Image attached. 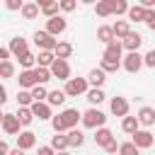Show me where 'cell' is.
<instances>
[{"label":"cell","mask_w":155,"mask_h":155,"mask_svg":"<svg viewBox=\"0 0 155 155\" xmlns=\"http://www.w3.org/2000/svg\"><path fill=\"white\" fill-rule=\"evenodd\" d=\"M114 34H116V39H126V36L131 34V27H128V22L119 19V22L114 24Z\"/></svg>","instance_id":"f546056e"},{"label":"cell","mask_w":155,"mask_h":155,"mask_svg":"<svg viewBox=\"0 0 155 155\" xmlns=\"http://www.w3.org/2000/svg\"><path fill=\"white\" fill-rule=\"evenodd\" d=\"M10 53H12V51H10V46L0 48V61H7V58H10Z\"/></svg>","instance_id":"bcb514c9"},{"label":"cell","mask_w":155,"mask_h":155,"mask_svg":"<svg viewBox=\"0 0 155 155\" xmlns=\"http://www.w3.org/2000/svg\"><path fill=\"white\" fill-rule=\"evenodd\" d=\"M36 2H39V5L44 7V5H48V2H53V0H36Z\"/></svg>","instance_id":"816d5d0a"},{"label":"cell","mask_w":155,"mask_h":155,"mask_svg":"<svg viewBox=\"0 0 155 155\" xmlns=\"http://www.w3.org/2000/svg\"><path fill=\"white\" fill-rule=\"evenodd\" d=\"M39 10H41V5H39V2H27V5L22 7V17H24V19H36Z\"/></svg>","instance_id":"cb8c5ba5"},{"label":"cell","mask_w":155,"mask_h":155,"mask_svg":"<svg viewBox=\"0 0 155 155\" xmlns=\"http://www.w3.org/2000/svg\"><path fill=\"white\" fill-rule=\"evenodd\" d=\"M19 58V65L22 68H34V63H36V56L31 53V51H27V53H22V56H17Z\"/></svg>","instance_id":"e575fe53"},{"label":"cell","mask_w":155,"mask_h":155,"mask_svg":"<svg viewBox=\"0 0 155 155\" xmlns=\"http://www.w3.org/2000/svg\"><path fill=\"white\" fill-rule=\"evenodd\" d=\"M97 39H99L104 46H107L109 41H114V39H116V34H114V27H107V24H104V27H99V29H97Z\"/></svg>","instance_id":"ffe728a7"},{"label":"cell","mask_w":155,"mask_h":155,"mask_svg":"<svg viewBox=\"0 0 155 155\" xmlns=\"http://www.w3.org/2000/svg\"><path fill=\"white\" fill-rule=\"evenodd\" d=\"M111 114L114 116H128V102L124 99V97H114L111 99Z\"/></svg>","instance_id":"7c38bea8"},{"label":"cell","mask_w":155,"mask_h":155,"mask_svg":"<svg viewBox=\"0 0 155 155\" xmlns=\"http://www.w3.org/2000/svg\"><path fill=\"white\" fill-rule=\"evenodd\" d=\"M31 94H34V102H44V99H48V90H46L44 85H34V87H31Z\"/></svg>","instance_id":"d590c367"},{"label":"cell","mask_w":155,"mask_h":155,"mask_svg":"<svg viewBox=\"0 0 155 155\" xmlns=\"http://www.w3.org/2000/svg\"><path fill=\"white\" fill-rule=\"evenodd\" d=\"M51 145H53V150H65V148H70L68 133H65V136H63V133H56V136L51 138Z\"/></svg>","instance_id":"f1b7e54d"},{"label":"cell","mask_w":155,"mask_h":155,"mask_svg":"<svg viewBox=\"0 0 155 155\" xmlns=\"http://www.w3.org/2000/svg\"><path fill=\"white\" fill-rule=\"evenodd\" d=\"M65 97H68L65 90H53V92H48V99H46V102H48L51 107H61V104L65 102Z\"/></svg>","instance_id":"484cf974"},{"label":"cell","mask_w":155,"mask_h":155,"mask_svg":"<svg viewBox=\"0 0 155 155\" xmlns=\"http://www.w3.org/2000/svg\"><path fill=\"white\" fill-rule=\"evenodd\" d=\"M80 2H85V5H92V2H99V0H80Z\"/></svg>","instance_id":"f5cc1de1"},{"label":"cell","mask_w":155,"mask_h":155,"mask_svg":"<svg viewBox=\"0 0 155 155\" xmlns=\"http://www.w3.org/2000/svg\"><path fill=\"white\" fill-rule=\"evenodd\" d=\"M65 29H68V22H65L61 15H56V17H48V19H46V31H51L53 36L63 34Z\"/></svg>","instance_id":"9c48e42d"},{"label":"cell","mask_w":155,"mask_h":155,"mask_svg":"<svg viewBox=\"0 0 155 155\" xmlns=\"http://www.w3.org/2000/svg\"><path fill=\"white\" fill-rule=\"evenodd\" d=\"M39 155H56V150H53V145H41Z\"/></svg>","instance_id":"f6af8a7d"},{"label":"cell","mask_w":155,"mask_h":155,"mask_svg":"<svg viewBox=\"0 0 155 155\" xmlns=\"http://www.w3.org/2000/svg\"><path fill=\"white\" fill-rule=\"evenodd\" d=\"M104 150H107V153H116V150H119V145H116V140H111L109 145H104Z\"/></svg>","instance_id":"7dc6e473"},{"label":"cell","mask_w":155,"mask_h":155,"mask_svg":"<svg viewBox=\"0 0 155 155\" xmlns=\"http://www.w3.org/2000/svg\"><path fill=\"white\" fill-rule=\"evenodd\" d=\"M17 102H19V107H31L34 104V94L27 92V90H19L17 92Z\"/></svg>","instance_id":"836d02e7"},{"label":"cell","mask_w":155,"mask_h":155,"mask_svg":"<svg viewBox=\"0 0 155 155\" xmlns=\"http://www.w3.org/2000/svg\"><path fill=\"white\" fill-rule=\"evenodd\" d=\"M143 7H155V0H140Z\"/></svg>","instance_id":"681fc988"},{"label":"cell","mask_w":155,"mask_h":155,"mask_svg":"<svg viewBox=\"0 0 155 155\" xmlns=\"http://www.w3.org/2000/svg\"><path fill=\"white\" fill-rule=\"evenodd\" d=\"M34 85H39V78H36V70L34 68H24L22 73H19V87H34Z\"/></svg>","instance_id":"30bf717a"},{"label":"cell","mask_w":155,"mask_h":155,"mask_svg":"<svg viewBox=\"0 0 155 155\" xmlns=\"http://www.w3.org/2000/svg\"><path fill=\"white\" fill-rule=\"evenodd\" d=\"M19 126H22V121H19L17 114H2V131L7 136H17L19 133Z\"/></svg>","instance_id":"8992f818"},{"label":"cell","mask_w":155,"mask_h":155,"mask_svg":"<svg viewBox=\"0 0 155 155\" xmlns=\"http://www.w3.org/2000/svg\"><path fill=\"white\" fill-rule=\"evenodd\" d=\"M58 10H61V2H56V0H53V2H48V5H44V7H41V12H44V15H46V17H56V15H58Z\"/></svg>","instance_id":"74e56055"},{"label":"cell","mask_w":155,"mask_h":155,"mask_svg":"<svg viewBox=\"0 0 155 155\" xmlns=\"http://www.w3.org/2000/svg\"><path fill=\"white\" fill-rule=\"evenodd\" d=\"M87 80H90V85H92V87H102V85H104V80H107V75H104V70H102V68H94V70H90Z\"/></svg>","instance_id":"7402d4cb"},{"label":"cell","mask_w":155,"mask_h":155,"mask_svg":"<svg viewBox=\"0 0 155 155\" xmlns=\"http://www.w3.org/2000/svg\"><path fill=\"white\" fill-rule=\"evenodd\" d=\"M128 12V2L126 0H114V15H124Z\"/></svg>","instance_id":"ab89813d"},{"label":"cell","mask_w":155,"mask_h":155,"mask_svg":"<svg viewBox=\"0 0 155 155\" xmlns=\"http://www.w3.org/2000/svg\"><path fill=\"white\" fill-rule=\"evenodd\" d=\"M104 124H107L104 111H99V109H94V107L82 114V126H85V128H99V126H104Z\"/></svg>","instance_id":"7a4b0ae2"},{"label":"cell","mask_w":155,"mask_h":155,"mask_svg":"<svg viewBox=\"0 0 155 155\" xmlns=\"http://www.w3.org/2000/svg\"><path fill=\"white\" fill-rule=\"evenodd\" d=\"M15 75V65L10 63V61H0V78H12Z\"/></svg>","instance_id":"8d00e7d4"},{"label":"cell","mask_w":155,"mask_h":155,"mask_svg":"<svg viewBox=\"0 0 155 155\" xmlns=\"http://www.w3.org/2000/svg\"><path fill=\"white\" fill-rule=\"evenodd\" d=\"M5 7H7V10H22L24 2H22V0H5Z\"/></svg>","instance_id":"b9f144b4"},{"label":"cell","mask_w":155,"mask_h":155,"mask_svg":"<svg viewBox=\"0 0 155 155\" xmlns=\"http://www.w3.org/2000/svg\"><path fill=\"white\" fill-rule=\"evenodd\" d=\"M145 24L155 31V10H148V17H145Z\"/></svg>","instance_id":"ee69618b"},{"label":"cell","mask_w":155,"mask_h":155,"mask_svg":"<svg viewBox=\"0 0 155 155\" xmlns=\"http://www.w3.org/2000/svg\"><path fill=\"white\" fill-rule=\"evenodd\" d=\"M133 143H136L138 148H150V145L155 143V138H153L150 131H136V133H133Z\"/></svg>","instance_id":"5bb4252c"},{"label":"cell","mask_w":155,"mask_h":155,"mask_svg":"<svg viewBox=\"0 0 155 155\" xmlns=\"http://www.w3.org/2000/svg\"><path fill=\"white\" fill-rule=\"evenodd\" d=\"M56 155H70V153H65V150H56Z\"/></svg>","instance_id":"db71d44e"},{"label":"cell","mask_w":155,"mask_h":155,"mask_svg":"<svg viewBox=\"0 0 155 155\" xmlns=\"http://www.w3.org/2000/svg\"><path fill=\"white\" fill-rule=\"evenodd\" d=\"M7 155H24V150H22V148H19V145H17V148H15V150H10V153H7Z\"/></svg>","instance_id":"f907efd6"},{"label":"cell","mask_w":155,"mask_h":155,"mask_svg":"<svg viewBox=\"0 0 155 155\" xmlns=\"http://www.w3.org/2000/svg\"><path fill=\"white\" fill-rule=\"evenodd\" d=\"M143 58H145V65H148V68H155V48H153V51H148Z\"/></svg>","instance_id":"7bdbcfd3"},{"label":"cell","mask_w":155,"mask_h":155,"mask_svg":"<svg viewBox=\"0 0 155 155\" xmlns=\"http://www.w3.org/2000/svg\"><path fill=\"white\" fill-rule=\"evenodd\" d=\"M87 102H90V104H99V102H104V92H102V87H92V90H87Z\"/></svg>","instance_id":"4dcf8cb0"},{"label":"cell","mask_w":155,"mask_h":155,"mask_svg":"<svg viewBox=\"0 0 155 155\" xmlns=\"http://www.w3.org/2000/svg\"><path fill=\"white\" fill-rule=\"evenodd\" d=\"M119 65H121V63H114V61H107V58H102V63H99V68H102L104 73H116Z\"/></svg>","instance_id":"f35d334b"},{"label":"cell","mask_w":155,"mask_h":155,"mask_svg":"<svg viewBox=\"0 0 155 155\" xmlns=\"http://www.w3.org/2000/svg\"><path fill=\"white\" fill-rule=\"evenodd\" d=\"M143 65H145V58H143L138 51H128V53H126V58H124V68H126L131 75H133V73H138Z\"/></svg>","instance_id":"277c9868"},{"label":"cell","mask_w":155,"mask_h":155,"mask_svg":"<svg viewBox=\"0 0 155 155\" xmlns=\"http://www.w3.org/2000/svg\"><path fill=\"white\" fill-rule=\"evenodd\" d=\"M94 12H97V17H109V15H114V0H99L97 7H94Z\"/></svg>","instance_id":"d6986e66"},{"label":"cell","mask_w":155,"mask_h":155,"mask_svg":"<svg viewBox=\"0 0 155 155\" xmlns=\"http://www.w3.org/2000/svg\"><path fill=\"white\" fill-rule=\"evenodd\" d=\"M138 126H140L138 116H124V119H121V128H124L126 133H131V136L138 131Z\"/></svg>","instance_id":"603a6c76"},{"label":"cell","mask_w":155,"mask_h":155,"mask_svg":"<svg viewBox=\"0 0 155 155\" xmlns=\"http://www.w3.org/2000/svg\"><path fill=\"white\" fill-rule=\"evenodd\" d=\"M111 140H114V133H111L109 128H104V126H99V128H97V133H94V143L104 148V145H109Z\"/></svg>","instance_id":"2e32d148"},{"label":"cell","mask_w":155,"mask_h":155,"mask_svg":"<svg viewBox=\"0 0 155 155\" xmlns=\"http://www.w3.org/2000/svg\"><path fill=\"white\" fill-rule=\"evenodd\" d=\"M121 48H124V44L114 39V41H109V44L104 46V56H102V58L114 61V63H121Z\"/></svg>","instance_id":"52a82bcc"},{"label":"cell","mask_w":155,"mask_h":155,"mask_svg":"<svg viewBox=\"0 0 155 155\" xmlns=\"http://www.w3.org/2000/svg\"><path fill=\"white\" fill-rule=\"evenodd\" d=\"M51 73L58 80H70V65H68V61L65 58H56L53 65H51Z\"/></svg>","instance_id":"ba28073f"},{"label":"cell","mask_w":155,"mask_h":155,"mask_svg":"<svg viewBox=\"0 0 155 155\" xmlns=\"http://www.w3.org/2000/svg\"><path fill=\"white\" fill-rule=\"evenodd\" d=\"M148 10H150V7L133 5V7H128V19H133V22H145V17H148Z\"/></svg>","instance_id":"e0dca14e"},{"label":"cell","mask_w":155,"mask_h":155,"mask_svg":"<svg viewBox=\"0 0 155 155\" xmlns=\"http://www.w3.org/2000/svg\"><path fill=\"white\" fill-rule=\"evenodd\" d=\"M31 111H34V116H39L41 121L53 119V116H51V104H48V102H34V104H31Z\"/></svg>","instance_id":"4fadbf2b"},{"label":"cell","mask_w":155,"mask_h":155,"mask_svg":"<svg viewBox=\"0 0 155 155\" xmlns=\"http://www.w3.org/2000/svg\"><path fill=\"white\" fill-rule=\"evenodd\" d=\"M34 44H36L41 51H53V48L58 46V41L53 39L51 31H36V34H34Z\"/></svg>","instance_id":"5b68a950"},{"label":"cell","mask_w":155,"mask_h":155,"mask_svg":"<svg viewBox=\"0 0 155 155\" xmlns=\"http://www.w3.org/2000/svg\"><path fill=\"white\" fill-rule=\"evenodd\" d=\"M58 2H61V10H63V12H73V10L78 7L75 0H58Z\"/></svg>","instance_id":"60d3db41"},{"label":"cell","mask_w":155,"mask_h":155,"mask_svg":"<svg viewBox=\"0 0 155 155\" xmlns=\"http://www.w3.org/2000/svg\"><path fill=\"white\" fill-rule=\"evenodd\" d=\"M7 153H10V148H7V143L2 140V143H0V155H7Z\"/></svg>","instance_id":"c3c4849f"},{"label":"cell","mask_w":155,"mask_h":155,"mask_svg":"<svg viewBox=\"0 0 155 155\" xmlns=\"http://www.w3.org/2000/svg\"><path fill=\"white\" fill-rule=\"evenodd\" d=\"M17 116H19V121H22V126H29L31 119H34V111H31V107H19Z\"/></svg>","instance_id":"1f68e13d"},{"label":"cell","mask_w":155,"mask_h":155,"mask_svg":"<svg viewBox=\"0 0 155 155\" xmlns=\"http://www.w3.org/2000/svg\"><path fill=\"white\" fill-rule=\"evenodd\" d=\"M87 85H90L87 78H70V80H65V94L68 97L87 94Z\"/></svg>","instance_id":"3957f363"},{"label":"cell","mask_w":155,"mask_h":155,"mask_svg":"<svg viewBox=\"0 0 155 155\" xmlns=\"http://www.w3.org/2000/svg\"><path fill=\"white\" fill-rule=\"evenodd\" d=\"M53 61H56V53H53V51H41V53L36 56V63L44 65V68H51Z\"/></svg>","instance_id":"83f0119b"},{"label":"cell","mask_w":155,"mask_h":155,"mask_svg":"<svg viewBox=\"0 0 155 155\" xmlns=\"http://www.w3.org/2000/svg\"><path fill=\"white\" fill-rule=\"evenodd\" d=\"M138 121H140L143 126H153V124H155V109H153V107H143V109L138 111Z\"/></svg>","instance_id":"ac0fdd59"},{"label":"cell","mask_w":155,"mask_h":155,"mask_svg":"<svg viewBox=\"0 0 155 155\" xmlns=\"http://www.w3.org/2000/svg\"><path fill=\"white\" fill-rule=\"evenodd\" d=\"M17 145H19L22 150L34 148V145H36V133H31V131H22V133L17 136Z\"/></svg>","instance_id":"9a60e30c"},{"label":"cell","mask_w":155,"mask_h":155,"mask_svg":"<svg viewBox=\"0 0 155 155\" xmlns=\"http://www.w3.org/2000/svg\"><path fill=\"white\" fill-rule=\"evenodd\" d=\"M68 143H70V148H80V145L85 143V136H82V131H78V128H70V131H68Z\"/></svg>","instance_id":"4316f807"},{"label":"cell","mask_w":155,"mask_h":155,"mask_svg":"<svg viewBox=\"0 0 155 155\" xmlns=\"http://www.w3.org/2000/svg\"><path fill=\"white\" fill-rule=\"evenodd\" d=\"M121 44H124V48H126V51H138V48H140V44H143V36H140L138 31H131L126 39H121Z\"/></svg>","instance_id":"8fae6325"},{"label":"cell","mask_w":155,"mask_h":155,"mask_svg":"<svg viewBox=\"0 0 155 155\" xmlns=\"http://www.w3.org/2000/svg\"><path fill=\"white\" fill-rule=\"evenodd\" d=\"M78 121H82V114H80L78 109H65V111H61L58 116H53V119H51V124H53V131H56V133H63V131L75 128V126H78Z\"/></svg>","instance_id":"6da1fadb"},{"label":"cell","mask_w":155,"mask_h":155,"mask_svg":"<svg viewBox=\"0 0 155 155\" xmlns=\"http://www.w3.org/2000/svg\"><path fill=\"white\" fill-rule=\"evenodd\" d=\"M53 53H56V58H70V53H73V44H68V41H58V46L53 48Z\"/></svg>","instance_id":"d4e9b609"},{"label":"cell","mask_w":155,"mask_h":155,"mask_svg":"<svg viewBox=\"0 0 155 155\" xmlns=\"http://www.w3.org/2000/svg\"><path fill=\"white\" fill-rule=\"evenodd\" d=\"M10 51L15 53V56H22V53H27L29 48H27V39H22V36H15L12 41H10Z\"/></svg>","instance_id":"44dd1931"},{"label":"cell","mask_w":155,"mask_h":155,"mask_svg":"<svg viewBox=\"0 0 155 155\" xmlns=\"http://www.w3.org/2000/svg\"><path fill=\"white\" fill-rule=\"evenodd\" d=\"M119 155H140V148L131 140V143H121L119 145Z\"/></svg>","instance_id":"d6a6232c"}]
</instances>
